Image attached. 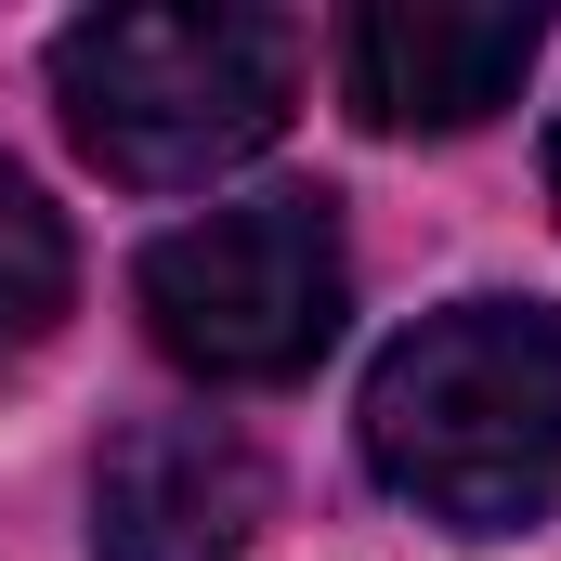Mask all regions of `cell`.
<instances>
[{"instance_id": "cell-6", "label": "cell", "mask_w": 561, "mask_h": 561, "mask_svg": "<svg viewBox=\"0 0 561 561\" xmlns=\"http://www.w3.org/2000/svg\"><path fill=\"white\" fill-rule=\"evenodd\" d=\"M53 313H66V222H53V196L0 157V353H26Z\"/></svg>"}, {"instance_id": "cell-4", "label": "cell", "mask_w": 561, "mask_h": 561, "mask_svg": "<svg viewBox=\"0 0 561 561\" xmlns=\"http://www.w3.org/2000/svg\"><path fill=\"white\" fill-rule=\"evenodd\" d=\"M536 39V0H366L340 26V92L366 131H483L523 92Z\"/></svg>"}, {"instance_id": "cell-1", "label": "cell", "mask_w": 561, "mask_h": 561, "mask_svg": "<svg viewBox=\"0 0 561 561\" xmlns=\"http://www.w3.org/2000/svg\"><path fill=\"white\" fill-rule=\"evenodd\" d=\"M366 470L444 536H510L561 496V313L457 300L366 379Z\"/></svg>"}, {"instance_id": "cell-7", "label": "cell", "mask_w": 561, "mask_h": 561, "mask_svg": "<svg viewBox=\"0 0 561 561\" xmlns=\"http://www.w3.org/2000/svg\"><path fill=\"white\" fill-rule=\"evenodd\" d=\"M549 196H561V131H549Z\"/></svg>"}, {"instance_id": "cell-5", "label": "cell", "mask_w": 561, "mask_h": 561, "mask_svg": "<svg viewBox=\"0 0 561 561\" xmlns=\"http://www.w3.org/2000/svg\"><path fill=\"white\" fill-rule=\"evenodd\" d=\"M262 457L222 419H131L92 470V561H249Z\"/></svg>"}, {"instance_id": "cell-3", "label": "cell", "mask_w": 561, "mask_h": 561, "mask_svg": "<svg viewBox=\"0 0 561 561\" xmlns=\"http://www.w3.org/2000/svg\"><path fill=\"white\" fill-rule=\"evenodd\" d=\"M353 313V249H340V209L327 196H249V209H209L183 236L144 249V327L170 366L222 379V392H275L300 379Z\"/></svg>"}, {"instance_id": "cell-2", "label": "cell", "mask_w": 561, "mask_h": 561, "mask_svg": "<svg viewBox=\"0 0 561 561\" xmlns=\"http://www.w3.org/2000/svg\"><path fill=\"white\" fill-rule=\"evenodd\" d=\"M300 26L249 0H157V13H79L53 39V105L118 183H209L287 131Z\"/></svg>"}]
</instances>
